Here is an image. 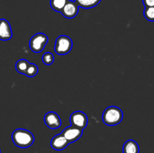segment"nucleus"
<instances>
[{"label": "nucleus", "instance_id": "obj_3", "mask_svg": "<svg viewBox=\"0 0 154 153\" xmlns=\"http://www.w3.org/2000/svg\"><path fill=\"white\" fill-rule=\"evenodd\" d=\"M73 43L71 38L67 35H60L56 40L54 50L58 55H66L70 52Z\"/></svg>", "mask_w": 154, "mask_h": 153}, {"label": "nucleus", "instance_id": "obj_12", "mask_svg": "<svg viewBox=\"0 0 154 153\" xmlns=\"http://www.w3.org/2000/svg\"><path fill=\"white\" fill-rule=\"evenodd\" d=\"M101 1L102 0H75L79 8L81 7L84 9L93 8L98 5Z\"/></svg>", "mask_w": 154, "mask_h": 153}, {"label": "nucleus", "instance_id": "obj_15", "mask_svg": "<svg viewBox=\"0 0 154 153\" xmlns=\"http://www.w3.org/2000/svg\"><path fill=\"white\" fill-rule=\"evenodd\" d=\"M38 72V68L36 65L35 64H33V63H30V64L29 65L28 68H27L25 74L28 77H34L37 75Z\"/></svg>", "mask_w": 154, "mask_h": 153}, {"label": "nucleus", "instance_id": "obj_9", "mask_svg": "<svg viewBox=\"0 0 154 153\" xmlns=\"http://www.w3.org/2000/svg\"><path fill=\"white\" fill-rule=\"evenodd\" d=\"M13 36L11 26L5 19H0V40L3 41L10 40Z\"/></svg>", "mask_w": 154, "mask_h": 153}, {"label": "nucleus", "instance_id": "obj_7", "mask_svg": "<svg viewBox=\"0 0 154 153\" xmlns=\"http://www.w3.org/2000/svg\"><path fill=\"white\" fill-rule=\"evenodd\" d=\"M45 124L51 129H57L61 126V118L57 112L54 111L47 112L44 117Z\"/></svg>", "mask_w": 154, "mask_h": 153}, {"label": "nucleus", "instance_id": "obj_18", "mask_svg": "<svg viewBox=\"0 0 154 153\" xmlns=\"http://www.w3.org/2000/svg\"><path fill=\"white\" fill-rule=\"evenodd\" d=\"M144 7H154V0H142Z\"/></svg>", "mask_w": 154, "mask_h": 153}, {"label": "nucleus", "instance_id": "obj_13", "mask_svg": "<svg viewBox=\"0 0 154 153\" xmlns=\"http://www.w3.org/2000/svg\"><path fill=\"white\" fill-rule=\"evenodd\" d=\"M29 64V62L23 58V59H20L17 62L16 64H15V68L18 73L21 74H25Z\"/></svg>", "mask_w": 154, "mask_h": 153}, {"label": "nucleus", "instance_id": "obj_8", "mask_svg": "<svg viewBox=\"0 0 154 153\" xmlns=\"http://www.w3.org/2000/svg\"><path fill=\"white\" fill-rule=\"evenodd\" d=\"M78 11H79V6L78 5V4L75 1L69 0L60 13L66 18L72 19L78 15Z\"/></svg>", "mask_w": 154, "mask_h": 153}, {"label": "nucleus", "instance_id": "obj_6", "mask_svg": "<svg viewBox=\"0 0 154 153\" xmlns=\"http://www.w3.org/2000/svg\"><path fill=\"white\" fill-rule=\"evenodd\" d=\"M83 130H84L82 129L71 125L66 128L62 132V134L69 141V143H72V142H75V141L78 140L81 137L83 134Z\"/></svg>", "mask_w": 154, "mask_h": 153}, {"label": "nucleus", "instance_id": "obj_17", "mask_svg": "<svg viewBox=\"0 0 154 153\" xmlns=\"http://www.w3.org/2000/svg\"><path fill=\"white\" fill-rule=\"evenodd\" d=\"M144 16L147 20L154 21V7H146L144 10Z\"/></svg>", "mask_w": 154, "mask_h": 153}, {"label": "nucleus", "instance_id": "obj_4", "mask_svg": "<svg viewBox=\"0 0 154 153\" xmlns=\"http://www.w3.org/2000/svg\"><path fill=\"white\" fill-rule=\"evenodd\" d=\"M48 37L45 34L39 32L33 35L29 40V47L32 52L39 53L45 49L48 43Z\"/></svg>", "mask_w": 154, "mask_h": 153}, {"label": "nucleus", "instance_id": "obj_14", "mask_svg": "<svg viewBox=\"0 0 154 153\" xmlns=\"http://www.w3.org/2000/svg\"><path fill=\"white\" fill-rule=\"evenodd\" d=\"M69 0H51L50 4L53 10L57 12H61L64 6Z\"/></svg>", "mask_w": 154, "mask_h": 153}, {"label": "nucleus", "instance_id": "obj_11", "mask_svg": "<svg viewBox=\"0 0 154 153\" xmlns=\"http://www.w3.org/2000/svg\"><path fill=\"white\" fill-rule=\"evenodd\" d=\"M139 146L133 140H129L123 144V153H139Z\"/></svg>", "mask_w": 154, "mask_h": 153}, {"label": "nucleus", "instance_id": "obj_10", "mask_svg": "<svg viewBox=\"0 0 154 153\" xmlns=\"http://www.w3.org/2000/svg\"><path fill=\"white\" fill-rule=\"evenodd\" d=\"M69 144L70 143L69 142V141L65 138V136L62 134L54 136L51 141V148L57 151H61V150L65 149Z\"/></svg>", "mask_w": 154, "mask_h": 153}, {"label": "nucleus", "instance_id": "obj_5", "mask_svg": "<svg viewBox=\"0 0 154 153\" xmlns=\"http://www.w3.org/2000/svg\"><path fill=\"white\" fill-rule=\"evenodd\" d=\"M70 122L72 126L84 130L88 124V118L85 112L75 111L70 116Z\"/></svg>", "mask_w": 154, "mask_h": 153}, {"label": "nucleus", "instance_id": "obj_1", "mask_svg": "<svg viewBox=\"0 0 154 153\" xmlns=\"http://www.w3.org/2000/svg\"><path fill=\"white\" fill-rule=\"evenodd\" d=\"M11 138L14 145L22 148L30 147L35 141L33 134L23 128L16 129L12 134Z\"/></svg>", "mask_w": 154, "mask_h": 153}, {"label": "nucleus", "instance_id": "obj_16", "mask_svg": "<svg viewBox=\"0 0 154 153\" xmlns=\"http://www.w3.org/2000/svg\"><path fill=\"white\" fill-rule=\"evenodd\" d=\"M42 62L46 65H51L54 62V56L50 52H45L42 56Z\"/></svg>", "mask_w": 154, "mask_h": 153}, {"label": "nucleus", "instance_id": "obj_2", "mask_svg": "<svg viewBox=\"0 0 154 153\" xmlns=\"http://www.w3.org/2000/svg\"><path fill=\"white\" fill-rule=\"evenodd\" d=\"M123 118V111L116 106L107 107L102 114V121L106 125L115 126L120 124Z\"/></svg>", "mask_w": 154, "mask_h": 153}, {"label": "nucleus", "instance_id": "obj_19", "mask_svg": "<svg viewBox=\"0 0 154 153\" xmlns=\"http://www.w3.org/2000/svg\"><path fill=\"white\" fill-rule=\"evenodd\" d=\"M0 153H1V150H0Z\"/></svg>", "mask_w": 154, "mask_h": 153}]
</instances>
